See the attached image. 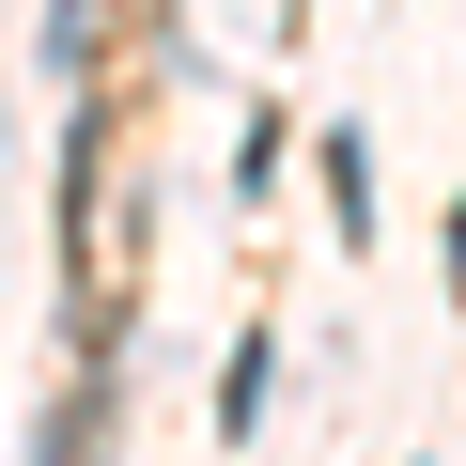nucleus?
Wrapping results in <instances>:
<instances>
[{
    "mask_svg": "<svg viewBox=\"0 0 466 466\" xmlns=\"http://www.w3.org/2000/svg\"><path fill=\"white\" fill-rule=\"evenodd\" d=\"M327 202H342V233H373V140L358 125H327Z\"/></svg>",
    "mask_w": 466,
    "mask_h": 466,
    "instance_id": "nucleus-2",
    "label": "nucleus"
},
{
    "mask_svg": "<svg viewBox=\"0 0 466 466\" xmlns=\"http://www.w3.org/2000/svg\"><path fill=\"white\" fill-rule=\"evenodd\" d=\"M265 373H280V358H265V327H249V342L218 358V435H249V420H265Z\"/></svg>",
    "mask_w": 466,
    "mask_h": 466,
    "instance_id": "nucleus-1",
    "label": "nucleus"
}]
</instances>
